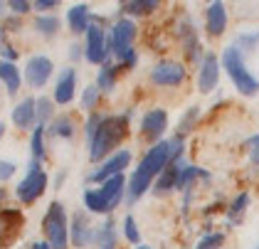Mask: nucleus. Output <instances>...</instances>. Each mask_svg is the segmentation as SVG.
Wrapping results in <instances>:
<instances>
[{"instance_id":"obj_1","label":"nucleus","mask_w":259,"mask_h":249,"mask_svg":"<svg viewBox=\"0 0 259 249\" xmlns=\"http://www.w3.org/2000/svg\"><path fill=\"white\" fill-rule=\"evenodd\" d=\"M183 143H185L183 136H173V138H165L146 151V155L141 158V163L134 168L128 183H126V202L128 205H136L146 192L153 190V183L158 180L160 173L173 160L183 158V148H185Z\"/></svg>"},{"instance_id":"obj_2","label":"nucleus","mask_w":259,"mask_h":249,"mask_svg":"<svg viewBox=\"0 0 259 249\" xmlns=\"http://www.w3.org/2000/svg\"><path fill=\"white\" fill-rule=\"evenodd\" d=\"M128 118L131 111H123V114H106L101 126L97 129V134L87 141L89 146V160L94 165L104 163L106 158H111L114 153H119L123 138L128 136Z\"/></svg>"},{"instance_id":"obj_3","label":"nucleus","mask_w":259,"mask_h":249,"mask_svg":"<svg viewBox=\"0 0 259 249\" xmlns=\"http://www.w3.org/2000/svg\"><path fill=\"white\" fill-rule=\"evenodd\" d=\"M220 62H222V67H225L227 77H230V81L235 84V89H237L239 94H244V96L259 94V79L249 72V67H247V57H244V52L239 50L235 42L225 47V52H222Z\"/></svg>"},{"instance_id":"obj_4","label":"nucleus","mask_w":259,"mask_h":249,"mask_svg":"<svg viewBox=\"0 0 259 249\" xmlns=\"http://www.w3.org/2000/svg\"><path fill=\"white\" fill-rule=\"evenodd\" d=\"M42 232H45L47 244L52 249L69 247V215H67V208L60 200L47 205V212L42 217Z\"/></svg>"},{"instance_id":"obj_5","label":"nucleus","mask_w":259,"mask_h":249,"mask_svg":"<svg viewBox=\"0 0 259 249\" xmlns=\"http://www.w3.org/2000/svg\"><path fill=\"white\" fill-rule=\"evenodd\" d=\"M111 57V37L101 27V22H92V27L84 35V59L89 64H106Z\"/></svg>"},{"instance_id":"obj_6","label":"nucleus","mask_w":259,"mask_h":249,"mask_svg":"<svg viewBox=\"0 0 259 249\" xmlns=\"http://www.w3.org/2000/svg\"><path fill=\"white\" fill-rule=\"evenodd\" d=\"M47 183H50V178H47V173L42 171V163L32 160L30 168H27V175L18 183L15 195H18V200H20L22 205H32V202H37L42 195H45Z\"/></svg>"},{"instance_id":"obj_7","label":"nucleus","mask_w":259,"mask_h":249,"mask_svg":"<svg viewBox=\"0 0 259 249\" xmlns=\"http://www.w3.org/2000/svg\"><path fill=\"white\" fill-rule=\"evenodd\" d=\"M136 22L131 18H119L111 30H109V37H111V57H116L119 62L126 52L134 50V42H136Z\"/></svg>"},{"instance_id":"obj_8","label":"nucleus","mask_w":259,"mask_h":249,"mask_svg":"<svg viewBox=\"0 0 259 249\" xmlns=\"http://www.w3.org/2000/svg\"><path fill=\"white\" fill-rule=\"evenodd\" d=\"M128 163H131V151H128V148H126V151L121 148L119 153H114L111 158H106L104 163H99L94 171L87 175V180L101 185V183H106V180H111V178H116V175H123Z\"/></svg>"},{"instance_id":"obj_9","label":"nucleus","mask_w":259,"mask_h":249,"mask_svg":"<svg viewBox=\"0 0 259 249\" xmlns=\"http://www.w3.org/2000/svg\"><path fill=\"white\" fill-rule=\"evenodd\" d=\"M168 129V111L165 109H148L141 116V138L148 143H160Z\"/></svg>"},{"instance_id":"obj_10","label":"nucleus","mask_w":259,"mask_h":249,"mask_svg":"<svg viewBox=\"0 0 259 249\" xmlns=\"http://www.w3.org/2000/svg\"><path fill=\"white\" fill-rule=\"evenodd\" d=\"M94 225L87 210H77L69 217V244H74L77 249L94 244Z\"/></svg>"},{"instance_id":"obj_11","label":"nucleus","mask_w":259,"mask_h":249,"mask_svg":"<svg viewBox=\"0 0 259 249\" xmlns=\"http://www.w3.org/2000/svg\"><path fill=\"white\" fill-rule=\"evenodd\" d=\"M185 77H188L185 64L173 62V59L158 62V64L153 67V72H151V81H153L156 87H180V84L185 81Z\"/></svg>"},{"instance_id":"obj_12","label":"nucleus","mask_w":259,"mask_h":249,"mask_svg":"<svg viewBox=\"0 0 259 249\" xmlns=\"http://www.w3.org/2000/svg\"><path fill=\"white\" fill-rule=\"evenodd\" d=\"M52 72H55L52 59L47 57V55H35V57L27 59V64H25V81L32 89H42L50 81Z\"/></svg>"},{"instance_id":"obj_13","label":"nucleus","mask_w":259,"mask_h":249,"mask_svg":"<svg viewBox=\"0 0 259 249\" xmlns=\"http://www.w3.org/2000/svg\"><path fill=\"white\" fill-rule=\"evenodd\" d=\"M220 67H222V62H220L218 55L205 52L202 62L198 64V89L202 92V94H210V92H215V89H218Z\"/></svg>"},{"instance_id":"obj_14","label":"nucleus","mask_w":259,"mask_h":249,"mask_svg":"<svg viewBox=\"0 0 259 249\" xmlns=\"http://www.w3.org/2000/svg\"><path fill=\"white\" fill-rule=\"evenodd\" d=\"M178 35L183 39V52H185V59L188 62H202L205 57V47H202V42L198 37V30H195V25H193V20L190 18H183L178 25Z\"/></svg>"},{"instance_id":"obj_15","label":"nucleus","mask_w":259,"mask_h":249,"mask_svg":"<svg viewBox=\"0 0 259 249\" xmlns=\"http://www.w3.org/2000/svg\"><path fill=\"white\" fill-rule=\"evenodd\" d=\"M22 215L20 210H13V208H3L0 210V247H10L13 239L20 234L22 230Z\"/></svg>"},{"instance_id":"obj_16","label":"nucleus","mask_w":259,"mask_h":249,"mask_svg":"<svg viewBox=\"0 0 259 249\" xmlns=\"http://www.w3.org/2000/svg\"><path fill=\"white\" fill-rule=\"evenodd\" d=\"M77 96V69L74 67H67L62 69L57 84H55V104L60 106H69Z\"/></svg>"},{"instance_id":"obj_17","label":"nucleus","mask_w":259,"mask_h":249,"mask_svg":"<svg viewBox=\"0 0 259 249\" xmlns=\"http://www.w3.org/2000/svg\"><path fill=\"white\" fill-rule=\"evenodd\" d=\"M227 8L225 3H210L205 8V32L210 37H220L227 30Z\"/></svg>"},{"instance_id":"obj_18","label":"nucleus","mask_w":259,"mask_h":249,"mask_svg":"<svg viewBox=\"0 0 259 249\" xmlns=\"http://www.w3.org/2000/svg\"><path fill=\"white\" fill-rule=\"evenodd\" d=\"M92 22H94V15H92V8L87 3H77L67 10V25L74 35H87Z\"/></svg>"},{"instance_id":"obj_19","label":"nucleus","mask_w":259,"mask_h":249,"mask_svg":"<svg viewBox=\"0 0 259 249\" xmlns=\"http://www.w3.org/2000/svg\"><path fill=\"white\" fill-rule=\"evenodd\" d=\"M13 123L18 129H35L37 126V99L27 96L13 109Z\"/></svg>"},{"instance_id":"obj_20","label":"nucleus","mask_w":259,"mask_h":249,"mask_svg":"<svg viewBox=\"0 0 259 249\" xmlns=\"http://www.w3.org/2000/svg\"><path fill=\"white\" fill-rule=\"evenodd\" d=\"M126 183H128V180H126L123 175H116V178H111V180H106V183L99 185V192L104 195V200L109 202L111 212L123 202V197H126Z\"/></svg>"},{"instance_id":"obj_21","label":"nucleus","mask_w":259,"mask_h":249,"mask_svg":"<svg viewBox=\"0 0 259 249\" xmlns=\"http://www.w3.org/2000/svg\"><path fill=\"white\" fill-rule=\"evenodd\" d=\"M180 165H183V158L173 160L165 171L158 175V180L153 183V192L156 195H168V192L178 190V175H180Z\"/></svg>"},{"instance_id":"obj_22","label":"nucleus","mask_w":259,"mask_h":249,"mask_svg":"<svg viewBox=\"0 0 259 249\" xmlns=\"http://www.w3.org/2000/svg\"><path fill=\"white\" fill-rule=\"evenodd\" d=\"M116 242H119V237H116V222L111 217H106L94 230V244H97V249H116Z\"/></svg>"},{"instance_id":"obj_23","label":"nucleus","mask_w":259,"mask_h":249,"mask_svg":"<svg viewBox=\"0 0 259 249\" xmlns=\"http://www.w3.org/2000/svg\"><path fill=\"white\" fill-rule=\"evenodd\" d=\"M81 202H84V208H87L89 215H106V217H111V208L104 200L99 188H87V190L81 192Z\"/></svg>"},{"instance_id":"obj_24","label":"nucleus","mask_w":259,"mask_h":249,"mask_svg":"<svg viewBox=\"0 0 259 249\" xmlns=\"http://www.w3.org/2000/svg\"><path fill=\"white\" fill-rule=\"evenodd\" d=\"M74 134H77V126H74V118L69 114L55 116V121L47 126V136H50V138L69 141V138H74Z\"/></svg>"},{"instance_id":"obj_25","label":"nucleus","mask_w":259,"mask_h":249,"mask_svg":"<svg viewBox=\"0 0 259 249\" xmlns=\"http://www.w3.org/2000/svg\"><path fill=\"white\" fill-rule=\"evenodd\" d=\"M121 15L123 18H141V15H151L160 8L158 0H128V3H121Z\"/></svg>"},{"instance_id":"obj_26","label":"nucleus","mask_w":259,"mask_h":249,"mask_svg":"<svg viewBox=\"0 0 259 249\" xmlns=\"http://www.w3.org/2000/svg\"><path fill=\"white\" fill-rule=\"evenodd\" d=\"M119 72L121 67L116 62H106V64H101L99 67V74H97V87H99L101 92H106V94H111L114 89H116V81H119Z\"/></svg>"},{"instance_id":"obj_27","label":"nucleus","mask_w":259,"mask_h":249,"mask_svg":"<svg viewBox=\"0 0 259 249\" xmlns=\"http://www.w3.org/2000/svg\"><path fill=\"white\" fill-rule=\"evenodd\" d=\"M249 208V192H237L235 195V200L227 205V210H225V217H227V222L232 225V227H237L239 222H242V217H244V212Z\"/></svg>"},{"instance_id":"obj_28","label":"nucleus","mask_w":259,"mask_h":249,"mask_svg":"<svg viewBox=\"0 0 259 249\" xmlns=\"http://www.w3.org/2000/svg\"><path fill=\"white\" fill-rule=\"evenodd\" d=\"M0 81L8 87V94L10 96L18 94V89H20V84H22V77H20V72H18V67H15V62L0 59Z\"/></svg>"},{"instance_id":"obj_29","label":"nucleus","mask_w":259,"mask_h":249,"mask_svg":"<svg viewBox=\"0 0 259 249\" xmlns=\"http://www.w3.org/2000/svg\"><path fill=\"white\" fill-rule=\"evenodd\" d=\"M47 126H35L32 129V138H30V151H32V160L35 163H42L47 158Z\"/></svg>"},{"instance_id":"obj_30","label":"nucleus","mask_w":259,"mask_h":249,"mask_svg":"<svg viewBox=\"0 0 259 249\" xmlns=\"http://www.w3.org/2000/svg\"><path fill=\"white\" fill-rule=\"evenodd\" d=\"M198 118H200V106H188L185 111H183V116H180V121H178V131H176V136H185L190 134L193 129H195V123H198Z\"/></svg>"},{"instance_id":"obj_31","label":"nucleus","mask_w":259,"mask_h":249,"mask_svg":"<svg viewBox=\"0 0 259 249\" xmlns=\"http://www.w3.org/2000/svg\"><path fill=\"white\" fill-rule=\"evenodd\" d=\"M99 99H101V89L97 84H87L84 87V92H81V109L84 111H89V114H94L97 111V106H99Z\"/></svg>"},{"instance_id":"obj_32","label":"nucleus","mask_w":259,"mask_h":249,"mask_svg":"<svg viewBox=\"0 0 259 249\" xmlns=\"http://www.w3.org/2000/svg\"><path fill=\"white\" fill-rule=\"evenodd\" d=\"M35 30L40 35H45V37H55L60 32V20L55 18V15H40V18L35 20Z\"/></svg>"},{"instance_id":"obj_33","label":"nucleus","mask_w":259,"mask_h":249,"mask_svg":"<svg viewBox=\"0 0 259 249\" xmlns=\"http://www.w3.org/2000/svg\"><path fill=\"white\" fill-rule=\"evenodd\" d=\"M121 234H123V239L126 242H131V244H141V232H139V225H136V220H134V215H126L123 220H121Z\"/></svg>"},{"instance_id":"obj_34","label":"nucleus","mask_w":259,"mask_h":249,"mask_svg":"<svg viewBox=\"0 0 259 249\" xmlns=\"http://www.w3.org/2000/svg\"><path fill=\"white\" fill-rule=\"evenodd\" d=\"M47 121L50 123L55 121V101L47 96H40L37 99V126H47Z\"/></svg>"},{"instance_id":"obj_35","label":"nucleus","mask_w":259,"mask_h":249,"mask_svg":"<svg viewBox=\"0 0 259 249\" xmlns=\"http://www.w3.org/2000/svg\"><path fill=\"white\" fill-rule=\"evenodd\" d=\"M235 45H237L244 55H247V52H254L259 47V30L257 32H242V35L235 39Z\"/></svg>"},{"instance_id":"obj_36","label":"nucleus","mask_w":259,"mask_h":249,"mask_svg":"<svg viewBox=\"0 0 259 249\" xmlns=\"http://www.w3.org/2000/svg\"><path fill=\"white\" fill-rule=\"evenodd\" d=\"M222 244H225V234L222 232H210V234L200 237L195 249H222Z\"/></svg>"},{"instance_id":"obj_37","label":"nucleus","mask_w":259,"mask_h":249,"mask_svg":"<svg viewBox=\"0 0 259 249\" xmlns=\"http://www.w3.org/2000/svg\"><path fill=\"white\" fill-rule=\"evenodd\" d=\"M104 116H106V114H101V111H94V114H89V116H87V123H84V134H87V141H89L92 136L97 134V129L101 126Z\"/></svg>"},{"instance_id":"obj_38","label":"nucleus","mask_w":259,"mask_h":249,"mask_svg":"<svg viewBox=\"0 0 259 249\" xmlns=\"http://www.w3.org/2000/svg\"><path fill=\"white\" fill-rule=\"evenodd\" d=\"M247 148H249V163L254 168H259V134L247 138Z\"/></svg>"},{"instance_id":"obj_39","label":"nucleus","mask_w":259,"mask_h":249,"mask_svg":"<svg viewBox=\"0 0 259 249\" xmlns=\"http://www.w3.org/2000/svg\"><path fill=\"white\" fill-rule=\"evenodd\" d=\"M116 64H119L121 69H134V67L139 64V52H136V47H134L131 52H126V55H123Z\"/></svg>"},{"instance_id":"obj_40","label":"nucleus","mask_w":259,"mask_h":249,"mask_svg":"<svg viewBox=\"0 0 259 249\" xmlns=\"http://www.w3.org/2000/svg\"><path fill=\"white\" fill-rule=\"evenodd\" d=\"M8 8H10L15 15H25V13H30V10H32V3H27V0H10V3H8Z\"/></svg>"},{"instance_id":"obj_41","label":"nucleus","mask_w":259,"mask_h":249,"mask_svg":"<svg viewBox=\"0 0 259 249\" xmlns=\"http://www.w3.org/2000/svg\"><path fill=\"white\" fill-rule=\"evenodd\" d=\"M13 175H15V163L0 160V183H3V180H10Z\"/></svg>"},{"instance_id":"obj_42","label":"nucleus","mask_w":259,"mask_h":249,"mask_svg":"<svg viewBox=\"0 0 259 249\" xmlns=\"http://www.w3.org/2000/svg\"><path fill=\"white\" fill-rule=\"evenodd\" d=\"M57 5H60L57 0H37V3H32V8H35V10H40L42 15H47V13H50V10H55Z\"/></svg>"},{"instance_id":"obj_43","label":"nucleus","mask_w":259,"mask_h":249,"mask_svg":"<svg viewBox=\"0 0 259 249\" xmlns=\"http://www.w3.org/2000/svg\"><path fill=\"white\" fill-rule=\"evenodd\" d=\"M0 55H3L5 62H15V59H18V50H13V45H5V47L0 50Z\"/></svg>"},{"instance_id":"obj_44","label":"nucleus","mask_w":259,"mask_h":249,"mask_svg":"<svg viewBox=\"0 0 259 249\" xmlns=\"http://www.w3.org/2000/svg\"><path fill=\"white\" fill-rule=\"evenodd\" d=\"M69 57L74 59V62H77V59H81V57H84V45H79V42H74V45H69Z\"/></svg>"},{"instance_id":"obj_45","label":"nucleus","mask_w":259,"mask_h":249,"mask_svg":"<svg viewBox=\"0 0 259 249\" xmlns=\"http://www.w3.org/2000/svg\"><path fill=\"white\" fill-rule=\"evenodd\" d=\"M64 178H67V171H60V173H57V178H55V188H62Z\"/></svg>"},{"instance_id":"obj_46","label":"nucleus","mask_w":259,"mask_h":249,"mask_svg":"<svg viewBox=\"0 0 259 249\" xmlns=\"http://www.w3.org/2000/svg\"><path fill=\"white\" fill-rule=\"evenodd\" d=\"M30 249H52V247H50L47 242H35V244H32Z\"/></svg>"},{"instance_id":"obj_47","label":"nucleus","mask_w":259,"mask_h":249,"mask_svg":"<svg viewBox=\"0 0 259 249\" xmlns=\"http://www.w3.org/2000/svg\"><path fill=\"white\" fill-rule=\"evenodd\" d=\"M5 45H8V42H5V27H3V25H0V50H3V47H5Z\"/></svg>"},{"instance_id":"obj_48","label":"nucleus","mask_w":259,"mask_h":249,"mask_svg":"<svg viewBox=\"0 0 259 249\" xmlns=\"http://www.w3.org/2000/svg\"><path fill=\"white\" fill-rule=\"evenodd\" d=\"M5 200H8V190H5V188H0V205H3Z\"/></svg>"},{"instance_id":"obj_49","label":"nucleus","mask_w":259,"mask_h":249,"mask_svg":"<svg viewBox=\"0 0 259 249\" xmlns=\"http://www.w3.org/2000/svg\"><path fill=\"white\" fill-rule=\"evenodd\" d=\"M136 249H153V247H148V244H139Z\"/></svg>"},{"instance_id":"obj_50","label":"nucleus","mask_w":259,"mask_h":249,"mask_svg":"<svg viewBox=\"0 0 259 249\" xmlns=\"http://www.w3.org/2000/svg\"><path fill=\"white\" fill-rule=\"evenodd\" d=\"M3 134H5V126H3V123H0V138H3Z\"/></svg>"},{"instance_id":"obj_51","label":"nucleus","mask_w":259,"mask_h":249,"mask_svg":"<svg viewBox=\"0 0 259 249\" xmlns=\"http://www.w3.org/2000/svg\"><path fill=\"white\" fill-rule=\"evenodd\" d=\"M3 8H5V5H3V3H0V13H3Z\"/></svg>"},{"instance_id":"obj_52","label":"nucleus","mask_w":259,"mask_h":249,"mask_svg":"<svg viewBox=\"0 0 259 249\" xmlns=\"http://www.w3.org/2000/svg\"><path fill=\"white\" fill-rule=\"evenodd\" d=\"M252 249H259V244H257V247H252Z\"/></svg>"}]
</instances>
